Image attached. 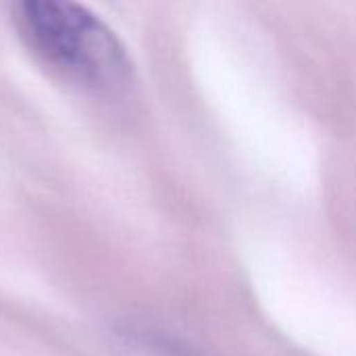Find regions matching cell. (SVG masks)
Here are the masks:
<instances>
[{
	"instance_id": "6da1fadb",
	"label": "cell",
	"mask_w": 356,
	"mask_h": 356,
	"mask_svg": "<svg viewBox=\"0 0 356 356\" xmlns=\"http://www.w3.org/2000/svg\"><path fill=\"white\" fill-rule=\"evenodd\" d=\"M19 25L50 65L94 90H117L131 79V60L117 33L92 10L63 0L19 4Z\"/></svg>"
}]
</instances>
